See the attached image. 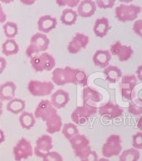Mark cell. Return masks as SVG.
<instances>
[{"mask_svg":"<svg viewBox=\"0 0 142 161\" xmlns=\"http://www.w3.org/2000/svg\"><path fill=\"white\" fill-rule=\"evenodd\" d=\"M50 40L45 34L41 32L35 33L30 40V44L26 49V55L28 57H33L39 53L45 52L50 46Z\"/></svg>","mask_w":142,"mask_h":161,"instance_id":"cell-1","label":"cell"},{"mask_svg":"<svg viewBox=\"0 0 142 161\" xmlns=\"http://www.w3.org/2000/svg\"><path fill=\"white\" fill-rule=\"evenodd\" d=\"M30 63L36 72H42L45 70L50 71L54 70L56 65L55 57L47 52H43L31 57Z\"/></svg>","mask_w":142,"mask_h":161,"instance_id":"cell-2","label":"cell"},{"mask_svg":"<svg viewBox=\"0 0 142 161\" xmlns=\"http://www.w3.org/2000/svg\"><path fill=\"white\" fill-rule=\"evenodd\" d=\"M115 17L123 23L131 22L137 19L141 12V7L139 5L121 3L115 8Z\"/></svg>","mask_w":142,"mask_h":161,"instance_id":"cell-3","label":"cell"},{"mask_svg":"<svg viewBox=\"0 0 142 161\" xmlns=\"http://www.w3.org/2000/svg\"><path fill=\"white\" fill-rule=\"evenodd\" d=\"M98 113L97 106L83 103V106H79L71 113V119L75 124H85L89 118L95 116Z\"/></svg>","mask_w":142,"mask_h":161,"instance_id":"cell-4","label":"cell"},{"mask_svg":"<svg viewBox=\"0 0 142 161\" xmlns=\"http://www.w3.org/2000/svg\"><path fill=\"white\" fill-rule=\"evenodd\" d=\"M122 151V139L118 134H111L106 138L102 146V154L105 158L120 155Z\"/></svg>","mask_w":142,"mask_h":161,"instance_id":"cell-5","label":"cell"},{"mask_svg":"<svg viewBox=\"0 0 142 161\" xmlns=\"http://www.w3.org/2000/svg\"><path fill=\"white\" fill-rule=\"evenodd\" d=\"M70 143L75 154L76 157L80 158V159L85 158L91 151L90 140L84 134H78L75 138L70 139Z\"/></svg>","mask_w":142,"mask_h":161,"instance_id":"cell-6","label":"cell"},{"mask_svg":"<svg viewBox=\"0 0 142 161\" xmlns=\"http://www.w3.org/2000/svg\"><path fill=\"white\" fill-rule=\"evenodd\" d=\"M55 84L52 81L31 80L28 84V91L33 97H46L52 94Z\"/></svg>","mask_w":142,"mask_h":161,"instance_id":"cell-7","label":"cell"},{"mask_svg":"<svg viewBox=\"0 0 142 161\" xmlns=\"http://www.w3.org/2000/svg\"><path fill=\"white\" fill-rule=\"evenodd\" d=\"M13 157L16 161H23L32 157L34 154V148L29 140L21 138L13 148Z\"/></svg>","mask_w":142,"mask_h":161,"instance_id":"cell-8","label":"cell"},{"mask_svg":"<svg viewBox=\"0 0 142 161\" xmlns=\"http://www.w3.org/2000/svg\"><path fill=\"white\" fill-rule=\"evenodd\" d=\"M57 109H55L49 100H42L34 111V117L36 118H41L45 123H48L57 115Z\"/></svg>","mask_w":142,"mask_h":161,"instance_id":"cell-9","label":"cell"},{"mask_svg":"<svg viewBox=\"0 0 142 161\" xmlns=\"http://www.w3.org/2000/svg\"><path fill=\"white\" fill-rule=\"evenodd\" d=\"M136 85H137V78L135 75H123L122 78L120 79V85H119L122 97L125 100H131Z\"/></svg>","mask_w":142,"mask_h":161,"instance_id":"cell-10","label":"cell"},{"mask_svg":"<svg viewBox=\"0 0 142 161\" xmlns=\"http://www.w3.org/2000/svg\"><path fill=\"white\" fill-rule=\"evenodd\" d=\"M110 52L111 55L117 56L120 62H125L132 57L134 50L130 45H122L120 41H116L110 45Z\"/></svg>","mask_w":142,"mask_h":161,"instance_id":"cell-11","label":"cell"},{"mask_svg":"<svg viewBox=\"0 0 142 161\" xmlns=\"http://www.w3.org/2000/svg\"><path fill=\"white\" fill-rule=\"evenodd\" d=\"M67 84H75L87 86L88 76L86 73L80 69H74L70 66H65Z\"/></svg>","mask_w":142,"mask_h":161,"instance_id":"cell-12","label":"cell"},{"mask_svg":"<svg viewBox=\"0 0 142 161\" xmlns=\"http://www.w3.org/2000/svg\"><path fill=\"white\" fill-rule=\"evenodd\" d=\"M98 113L100 116L106 118L108 120H114L115 118L121 117L124 110L117 104L108 102L104 105L100 106L98 109Z\"/></svg>","mask_w":142,"mask_h":161,"instance_id":"cell-13","label":"cell"},{"mask_svg":"<svg viewBox=\"0 0 142 161\" xmlns=\"http://www.w3.org/2000/svg\"><path fill=\"white\" fill-rule=\"evenodd\" d=\"M53 139L51 136L48 134H44L37 138L34 153L39 158H43L44 156L52 150Z\"/></svg>","mask_w":142,"mask_h":161,"instance_id":"cell-14","label":"cell"},{"mask_svg":"<svg viewBox=\"0 0 142 161\" xmlns=\"http://www.w3.org/2000/svg\"><path fill=\"white\" fill-rule=\"evenodd\" d=\"M89 42L90 37L88 35L83 33H76L75 36L72 38V40L68 44L67 50L70 54L75 55L81 50H84L87 47Z\"/></svg>","mask_w":142,"mask_h":161,"instance_id":"cell-15","label":"cell"},{"mask_svg":"<svg viewBox=\"0 0 142 161\" xmlns=\"http://www.w3.org/2000/svg\"><path fill=\"white\" fill-rule=\"evenodd\" d=\"M70 99V94L68 92L63 89H59L52 93L50 103L55 109H62L69 103Z\"/></svg>","mask_w":142,"mask_h":161,"instance_id":"cell-16","label":"cell"},{"mask_svg":"<svg viewBox=\"0 0 142 161\" xmlns=\"http://www.w3.org/2000/svg\"><path fill=\"white\" fill-rule=\"evenodd\" d=\"M97 6L94 0H82L77 6L78 16L82 18L91 17L95 14Z\"/></svg>","mask_w":142,"mask_h":161,"instance_id":"cell-17","label":"cell"},{"mask_svg":"<svg viewBox=\"0 0 142 161\" xmlns=\"http://www.w3.org/2000/svg\"><path fill=\"white\" fill-rule=\"evenodd\" d=\"M56 18L50 15H43L38 20V30L43 34H48L57 27Z\"/></svg>","mask_w":142,"mask_h":161,"instance_id":"cell-18","label":"cell"},{"mask_svg":"<svg viewBox=\"0 0 142 161\" xmlns=\"http://www.w3.org/2000/svg\"><path fill=\"white\" fill-rule=\"evenodd\" d=\"M111 54L110 50H98L93 55V62L98 67L105 69L109 65L111 60Z\"/></svg>","mask_w":142,"mask_h":161,"instance_id":"cell-19","label":"cell"},{"mask_svg":"<svg viewBox=\"0 0 142 161\" xmlns=\"http://www.w3.org/2000/svg\"><path fill=\"white\" fill-rule=\"evenodd\" d=\"M82 98L83 103H87V104H90V105L96 106V103L102 101L103 96L98 91L87 86L83 90Z\"/></svg>","mask_w":142,"mask_h":161,"instance_id":"cell-20","label":"cell"},{"mask_svg":"<svg viewBox=\"0 0 142 161\" xmlns=\"http://www.w3.org/2000/svg\"><path fill=\"white\" fill-rule=\"evenodd\" d=\"M17 86L13 81H6L0 85V101H10L14 98Z\"/></svg>","mask_w":142,"mask_h":161,"instance_id":"cell-21","label":"cell"},{"mask_svg":"<svg viewBox=\"0 0 142 161\" xmlns=\"http://www.w3.org/2000/svg\"><path fill=\"white\" fill-rule=\"evenodd\" d=\"M110 28L111 27H110L109 19L107 18L102 17L96 19L94 28H93V31L97 37L104 38L107 35Z\"/></svg>","mask_w":142,"mask_h":161,"instance_id":"cell-22","label":"cell"},{"mask_svg":"<svg viewBox=\"0 0 142 161\" xmlns=\"http://www.w3.org/2000/svg\"><path fill=\"white\" fill-rule=\"evenodd\" d=\"M104 75L105 76V79L108 82L112 83H117L118 81H120V79L122 78V71L120 70V69L115 65H108L107 67L104 69Z\"/></svg>","mask_w":142,"mask_h":161,"instance_id":"cell-23","label":"cell"},{"mask_svg":"<svg viewBox=\"0 0 142 161\" xmlns=\"http://www.w3.org/2000/svg\"><path fill=\"white\" fill-rule=\"evenodd\" d=\"M25 102L20 98H13L12 100L8 102L7 106H6V109L8 111L9 113L13 114H19L23 113L25 108Z\"/></svg>","mask_w":142,"mask_h":161,"instance_id":"cell-24","label":"cell"},{"mask_svg":"<svg viewBox=\"0 0 142 161\" xmlns=\"http://www.w3.org/2000/svg\"><path fill=\"white\" fill-rule=\"evenodd\" d=\"M19 47L14 39H7L2 45V53L5 56H11L18 54Z\"/></svg>","mask_w":142,"mask_h":161,"instance_id":"cell-25","label":"cell"},{"mask_svg":"<svg viewBox=\"0 0 142 161\" xmlns=\"http://www.w3.org/2000/svg\"><path fill=\"white\" fill-rule=\"evenodd\" d=\"M78 14L77 12L75 11L73 8H65L63 10L62 14L60 16V20L63 25H67V26H71L74 25L77 21Z\"/></svg>","mask_w":142,"mask_h":161,"instance_id":"cell-26","label":"cell"},{"mask_svg":"<svg viewBox=\"0 0 142 161\" xmlns=\"http://www.w3.org/2000/svg\"><path fill=\"white\" fill-rule=\"evenodd\" d=\"M128 112L134 116L142 115V98L137 97L134 92L131 100L128 106Z\"/></svg>","mask_w":142,"mask_h":161,"instance_id":"cell-27","label":"cell"},{"mask_svg":"<svg viewBox=\"0 0 142 161\" xmlns=\"http://www.w3.org/2000/svg\"><path fill=\"white\" fill-rule=\"evenodd\" d=\"M19 123L21 127L25 130H29L35 125V117L34 113L29 112H23L19 116Z\"/></svg>","mask_w":142,"mask_h":161,"instance_id":"cell-28","label":"cell"},{"mask_svg":"<svg viewBox=\"0 0 142 161\" xmlns=\"http://www.w3.org/2000/svg\"><path fill=\"white\" fill-rule=\"evenodd\" d=\"M45 123H46V132L50 134L59 133L60 131H61L63 127L62 118L59 114L55 116L52 120Z\"/></svg>","mask_w":142,"mask_h":161,"instance_id":"cell-29","label":"cell"},{"mask_svg":"<svg viewBox=\"0 0 142 161\" xmlns=\"http://www.w3.org/2000/svg\"><path fill=\"white\" fill-rule=\"evenodd\" d=\"M140 156V153L138 149L130 148L120 153L119 156V161H138Z\"/></svg>","mask_w":142,"mask_h":161,"instance_id":"cell-30","label":"cell"},{"mask_svg":"<svg viewBox=\"0 0 142 161\" xmlns=\"http://www.w3.org/2000/svg\"><path fill=\"white\" fill-rule=\"evenodd\" d=\"M62 133L63 135L65 136V138L70 141V139L75 138L76 135L80 134V132H79L77 126L75 125V123H67L63 125Z\"/></svg>","mask_w":142,"mask_h":161,"instance_id":"cell-31","label":"cell"},{"mask_svg":"<svg viewBox=\"0 0 142 161\" xmlns=\"http://www.w3.org/2000/svg\"><path fill=\"white\" fill-rule=\"evenodd\" d=\"M3 29L7 39H14L17 36L18 29V25L16 23L11 22V21L5 22L3 26Z\"/></svg>","mask_w":142,"mask_h":161,"instance_id":"cell-32","label":"cell"},{"mask_svg":"<svg viewBox=\"0 0 142 161\" xmlns=\"http://www.w3.org/2000/svg\"><path fill=\"white\" fill-rule=\"evenodd\" d=\"M43 161H64L62 155L55 151H50L43 157Z\"/></svg>","mask_w":142,"mask_h":161,"instance_id":"cell-33","label":"cell"},{"mask_svg":"<svg viewBox=\"0 0 142 161\" xmlns=\"http://www.w3.org/2000/svg\"><path fill=\"white\" fill-rule=\"evenodd\" d=\"M80 0H56L57 3L60 7H69L70 8L77 7Z\"/></svg>","mask_w":142,"mask_h":161,"instance_id":"cell-34","label":"cell"},{"mask_svg":"<svg viewBox=\"0 0 142 161\" xmlns=\"http://www.w3.org/2000/svg\"><path fill=\"white\" fill-rule=\"evenodd\" d=\"M116 0H95L96 6L100 8L103 9H107V8H111L114 7Z\"/></svg>","mask_w":142,"mask_h":161,"instance_id":"cell-35","label":"cell"},{"mask_svg":"<svg viewBox=\"0 0 142 161\" xmlns=\"http://www.w3.org/2000/svg\"><path fill=\"white\" fill-rule=\"evenodd\" d=\"M132 146L135 149H141L142 148V132L133 134L132 136Z\"/></svg>","mask_w":142,"mask_h":161,"instance_id":"cell-36","label":"cell"},{"mask_svg":"<svg viewBox=\"0 0 142 161\" xmlns=\"http://www.w3.org/2000/svg\"><path fill=\"white\" fill-rule=\"evenodd\" d=\"M133 30L138 36L142 37V19L135 20L133 25Z\"/></svg>","mask_w":142,"mask_h":161,"instance_id":"cell-37","label":"cell"},{"mask_svg":"<svg viewBox=\"0 0 142 161\" xmlns=\"http://www.w3.org/2000/svg\"><path fill=\"white\" fill-rule=\"evenodd\" d=\"M98 158V153L95 151L91 150L85 158L80 159V161H97Z\"/></svg>","mask_w":142,"mask_h":161,"instance_id":"cell-38","label":"cell"},{"mask_svg":"<svg viewBox=\"0 0 142 161\" xmlns=\"http://www.w3.org/2000/svg\"><path fill=\"white\" fill-rule=\"evenodd\" d=\"M6 66H7L6 59L2 57V56H0V74H2V73L4 71Z\"/></svg>","mask_w":142,"mask_h":161,"instance_id":"cell-39","label":"cell"},{"mask_svg":"<svg viewBox=\"0 0 142 161\" xmlns=\"http://www.w3.org/2000/svg\"><path fill=\"white\" fill-rule=\"evenodd\" d=\"M7 20V16H6V14L3 11V6L0 3V24L1 23H5Z\"/></svg>","mask_w":142,"mask_h":161,"instance_id":"cell-40","label":"cell"},{"mask_svg":"<svg viewBox=\"0 0 142 161\" xmlns=\"http://www.w3.org/2000/svg\"><path fill=\"white\" fill-rule=\"evenodd\" d=\"M136 78H138V80H140L142 81V65H139L136 70Z\"/></svg>","mask_w":142,"mask_h":161,"instance_id":"cell-41","label":"cell"},{"mask_svg":"<svg viewBox=\"0 0 142 161\" xmlns=\"http://www.w3.org/2000/svg\"><path fill=\"white\" fill-rule=\"evenodd\" d=\"M19 1L24 5H33L37 0H19Z\"/></svg>","mask_w":142,"mask_h":161,"instance_id":"cell-42","label":"cell"},{"mask_svg":"<svg viewBox=\"0 0 142 161\" xmlns=\"http://www.w3.org/2000/svg\"><path fill=\"white\" fill-rule=\"evenodd\" d=\"M5 141V134L4 132L0 128V144L3 143Z\"/></svg>","mask_w":142,"mask_h":161,"instance_id":"cell-43","label":"cell"},{"mask_svg":"<svg viewBox=\"0 0 142 161\" xmlns=\"http://www.w3.org/2000/svg\"><path fill=\"white\" fill-rule=\"evenodd\" d=\"M137 127H138V128H139V129H140V130L142 132V116L140 117V118H139V120H138Z\"/></svg>","mask_w":142,"mask_h":161,"instance_id":"cell-44","label":"cell"},{"mask_svg":"<svg viewBox=\"0 0 142 161\" xmlns=\"http://www.w3.org/2000/svg\"><path fill=\"white\" fill-rule=\"evenodd\" d=\"M13 1H14V0H0V3H5V4H8L10 3H12Z\"/></svg>","mask_w":142,"mask_h":161,"instance_id":"cell-45","label":"cell"},{"mask_svg":"<svg viewBox=\"0 0 142 161\" xmlns=\"http://www.w3.org/2000/svg\"><path fill=\"white\" fill-rule=\"evenodd\" d=\"M118 1L120 3H126V4H128V3H130L132 2L133 0H118Z\"/></svg>","mask_w":142,"mask_h":161,"instance_id":"cell-46","label":"cell"},{"mask_svg":"<svg viewBox=\"0 0 142 161\" xmlns=\"http://www.w3.org/2000/svg\"><path fill=\"white\" fill-rule=\"evenodd\" d=\"M3 102L2 101H0V117L2 116L3 114Z\"/></svg>","mask_w":142,"mask_h":161,"instance_id":"cell-47","label":"cell"},{"mask_svg":"<svg viewBox=\"0 0 142 161\" xmlns=\"http://www.w3.org/2000/svg\"><path fill=\"white\" fill-rule=\"evenodd\" d=\"M97 161H109V159H108L107 158H98Z\"/></svg>","mask_w":142,"mask_h":161,"instance_id":"cell-48","label":"cell"},{"mask_svg":"<svg viewBox=\"0 0 142 161\" xmlns=\"http://www.w3.org/2000/svg\"><path fill=\"white\" fill-rule=\"evenodd\" d=\"M141 14H142V8H141Z\"/></svg>","mask_w":142,"mask_h":161,"instance_id":"cell-49","label":"cell"},{"mask_svg":"<svg viewBox=\"0 0 142 161\" xmlns=\"http://www.w3.org/2000/svg\"><path fill=\"white\" fill-rule=\"evenodd\" d=\"M141 39H142V37H141Z\"/></svg>","mask_w":142,"mask_h":161,"instance_id":"cell-50","label":"cell"}]
</instances>
